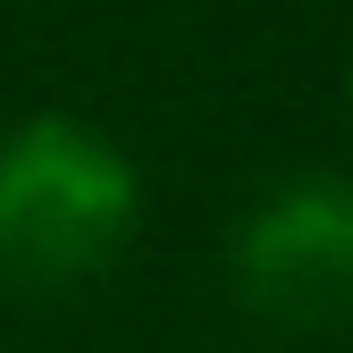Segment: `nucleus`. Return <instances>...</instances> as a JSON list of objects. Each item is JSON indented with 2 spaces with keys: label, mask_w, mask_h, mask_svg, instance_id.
Here are the masks:
<instances>
[{
  "label": "nucleus",
  "mask_w": 353,
  "mask_h": 353,
  "mask_svg": "<svg viewBox=\"0 0 353 353\" xmlns=\"http://www.w3.org/2000/svg\"><path fill=\"white\" fill-rule=\"evenodd\" d=\"M143 228V168L93 118L34 110L0 126V294L93 286Z\"/></svg>",
  "instance_id": "nucleus-1"
},
{
  "label": "nucleus",
  "mask_w": 353,
  "mask_h": 353,
  "mask_svg": "<svg viewBox=\"0 0 353 353\" xmlns=\"http://www.w3.org/2000/svg\"><path fill=\"white\" fill-rule=\"evenodd\" d=\"M236 303L278 336H328L353 320V176L294 168L261 185L228 236Z\"/></svg>",
  "instance_id": "nucleus-2"
}]
</instances>
